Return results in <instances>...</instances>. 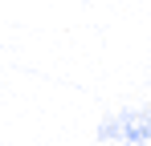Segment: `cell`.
I'll use <instances>...</instances> for the list:
<instances>
[{
	"instance_id": "obj_1",
	"label": "cell",
	"mask_w": 151,
	"mask_h": 146,
	"mask_svg": "<svg viewBox=\"0 0 151 146\" xmlns=\"http://www.w3.org/2000/svg\"><path fill=\"white\" fill-rule=\"evenodd\" d=\"M102 142H123V146H151V106H127L114 110L98 126Z\"/></svg>"
}]
</instances>
